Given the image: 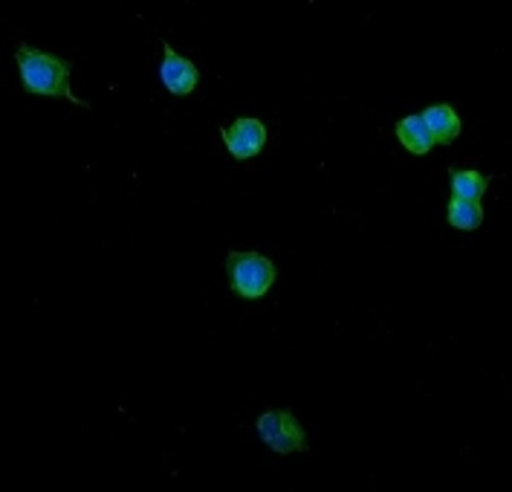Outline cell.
<instances>
[{
	"label": "cell",
	"mask_w": 512,
	"mask_h": 492,
	"mask_svg": "<svg viewBox=\"0 0 512 492\" xmlns=\"http://www.w3.org/2000/svg\"><path fill=\"white\" fill-rule=\"evenodd\" d=\"M486 177L475 168H452V189L460 200H478L486 192Z\"/></svg>",
	"instance_id": "9c48e42d"
},
{
	"label": "cell",
	"mask_w": 512,
	"mask_h": 492,
	"mask_svg": "<svg viewBox=\"0 0 512 492\" xmlns=\"http://www.w3.org/2000/svg\"><path fill=\"white\" fill-rule=\"evenodd\" d=\"M223 142L235 160H249L267 145V128L258 119H238L235 125L223 128Z\"/></svg>",
	"instance_id": "5b68a950"
},
{
	"label": "cell",
	"mask_w": 512,
	"mask_h": 492,
	"mask_svg": "<svg viewBox=\"0 0 512 492\" xmlns=\"http://www.w3.org/2000/svg\"><path fill=\"white\" fill-rule=\"evenodd\" d=\"M226 273H229L232 293H238L243 299H261L275 281V267L270 258H264L258 252H243V249L229 252Z\"/></svg>",
	"instance_id": "7a4b0ae2"
},
{
	"label": "cell",
	"mask_w": 512,
	"mask_h": 492,
	"mask_svg": "<svg viewBox=\"0 0 512 492\" xmlns=\"http://www.w3.org/2000/svg\"><path fill=\"white\" fill-rule=\"evenodd\" d=\"M397 139L403 142L405 148L417 157H426L434 148V137L429 131V125L423 122V116H405L397 122Z\"/></svg>",
	"instance_id": "8992f818"
},
{
	"label": "cell",
	"mask_w": 512,
	"mask_h": 492,
	"mask_svg": "<svg viewBox=\"0 0 512 492\" xmlns=\"http://www.w3.org/2000/svg\"><path fill=\"white\" fill-rule=\"evenodd\" d=\"M258 438L270 446L278 455H293V452H310L307 435L296 420V414L287 409H272L258 417L255 423Z\"/></svg>",
	"instance_id": "3957f363"
},
{
	"label": "cell",
	"mask_w": 512,
	"mask_h": 492,
	"mask_svg": "<svg viewBox=\"0 0 512 492\" xmlns=\"http://www.w3.org/2000/svg\"><path fill=\"white\" fill-rule=\"evenodd\" d=\"M15 61H18V70H21V82H24L29 93L64 96V99H70L79 108H90L84 99H79L73 93V87H70V67L58 55L41 53V50H32V47H18Z\"/></svg>",
	"instance_id": "6da1fadb"
},
{
	"label": "cell",
	"mask_w": 512,
	"mask_h": 492,
	"mask_svg": "<svg viewBox=\"0 0 512 492\" xmlns=\"http://www.w3.org/2000/svg\"><path fill=\"white\" fill-rule=\"evenodd\" d=\"M446 218H449V223H452L455 229L472 232V229H478V226L484 223V209H481L478 200H460V197H455V200L449 203V209H446Z\"/></svg>",
	"instance_id": "ba28073f"
},
{
	"label": "cell",
	"mask_w": 512,
	"mask_h": 492,
	"mask_svg": "<svg viewBox=\"0 0 512 492\" xmlns=\"http://www.w3.org/2000/svg\"><path fill=\"white\" fill-rule=\"evenodd\" d=\"M420 116H423V122L429 125L434 142L452 145V142L460 137L458 113L449 108V105H432V108L426 110V113H420Z\"/></svg>",
	"instance_id": "52a82bcc"
},
{
	"label": "cell",
	"mask_w": 512,
	"mask_h": 492,
	"mask_svg": "<svg viewBox=\"0 0 512 492\" xmlns=\"http://www.w3.org/2000/svg\"><path fill=\"white\" fill-rule=\"evenodd\" d=\"M160 79L168 93H174V96H189L191 90L197 87V82H200V70L194 67V61H189L186 55H177L171 50V44L162 41Z\"/></svg>",
	"instance_id": "277c9868"
}]
</instances>
